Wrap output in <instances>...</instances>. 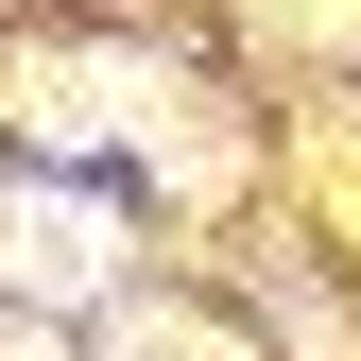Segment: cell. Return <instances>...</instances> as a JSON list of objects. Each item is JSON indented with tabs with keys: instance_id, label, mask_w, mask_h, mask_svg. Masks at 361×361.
Instances as JSON below:
<instances>
[{
	"instance_id": "2",
	"label": "cell",
	"mask_w": 361,
	"mask_h": 361,
	"mask_svg": "<svg viewBox=\"0 0 361 361\" xmlns=\"http://www.w3.org/2000/svg\"><path fill=\"white\" fill-rule=\"evenodd\" d=\"M121 361H224L207 327H138V344H121Z\"/></svg>"
},
{
	"instance_id": "1",
	"label": "cell",
	"mask_w": 361,
	"mask_h": 361,
	"mask_svg": "<svg viewBox=\"0 0 361 361\" xmlns=\"http://www.w3.org/2000/svg\"><path fill=\"white\" fill-rule=\"evenodd\" d=\"M0 276L18 293H104L121 276V224L86 190H0Z\"/></svg>"
}]
</instances>
